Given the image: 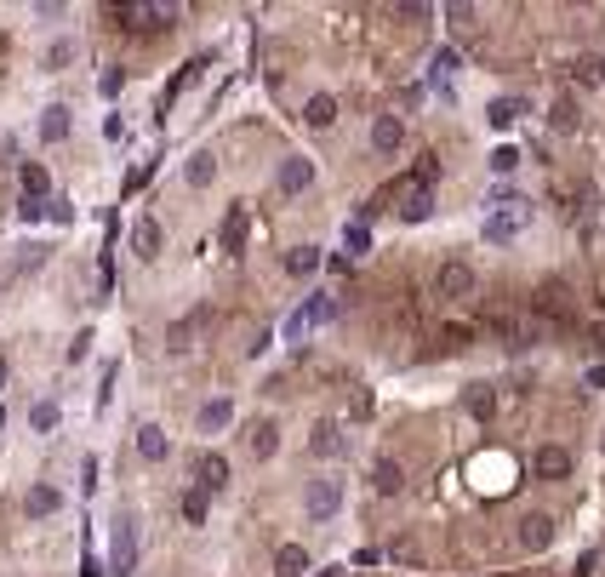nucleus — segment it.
<instances>
[{
  "mask_svg": "<svg viewBox=\"0 0 605 577\" xmlns=\"http://www.w3.org/2000/svg\"><path fill=\"white\" fill-rule=\"evenodd\" d=\"M491 166H497V172H514V166H520V155H514V149H497Z\"/></svg>",
  "mask_w": 605,
  "mask_h": 577,
  "instance_id": "c9c22d12",
  "label": "nucleus"
},
{
  "mask_svg": "<svg viewBox=\"0 0 605 577\" xmlns=\"http://www.w3.org/2000/svg\"><path fill=\"white\" fill-rule=\"evenodd\" d=\"M229 417H234V406H229V400H206V406H200V429H206V435L229 429Z\"/></svg>",
  "mask_w": 605,
  "mask_h": 577,
  "instance_id": "6ab92c4d",
  "label": "nucleus"
},
{
  "mask_svg": "<svg viewBox=\"0 0 605 577\" xmlns=\"http://www.w3.org/2000/svg\"><path fill=\"white\" fill-rule=\"evenodd\" d=\"M480 326H486L491 337H503L508 349H526V344H537V332H543V326H537V320H531L526 309H486V320H480Z\"/></svg>",
  "mask_w": 605,
  "mask_h": 577,
  "instance_id": "f257e3e1",
  "label": "nucleus"
},
{
  "mask_svg": "<svg viewBox=\"0 0 605 577\" xmlns=\"http://www.w3.org/2000/svg\"><path fill=\"white\" fill-rule=\"evenodd\" d=\"M428 211H435V189H417L412 183V189H405V201H400V218L405 223H423Z\"/></svg>",
  "mask_w": 605,
  "mask_h": 577,
  "instance_id": "9b49d317",
  "label": "nucleus"
},
{
  "mask_svg": "<svg viewBox=\"0 0 605 577\" xmlns=\"http://www.w3.org/2000/svg\"><path fill=\"white\" fill-rule=\"evenodd\" d=\"M549 543H554V520H549V515H526V520H520V549L543 554Z\"/></svg>",
  "mask_w": 605,
  "mask_h": 577,
  "instance_id": "423d86ee",
  "label": "nucleus"
},
{
  "mask_svg": "<svg viewBox=\"0 0 605 577\" xmlns=\"http://www.w3.org/2000/svg\"><path fill=\"white\" fill-rule=\"evenodd\" d=\"M57 503H63V498H57L52 486H35V491H29V515H52Z\"/></svg>",
  "mask_w": 605,
  "mask_h": 577,
  "instance_id": "a878e982",
  "label": "nucleus"
},
{
  "mask_svg": "<svg viewBox=\"0 0 605 577\" xmlns=\"http://www.w3.org/2000/svg\"><path fill=\"white\" fill-rule=\"evenodd\" d=\"M400 138H405L400 115H377V126H372V149H377V155H395V149H400Z\"/></svg>",
  "mask_w": 605,
  "mask_h": 577,
  "instance_id": "6e6552de",
  "label": "nucleus"
},
{
  "mask_svg": "<svg viewBox=\"0 0 605 577\" xmlns=\"http://www.w3.org/2000/svg\"><path fill=\"white\" fill-rule=\"evenodd\" d=\"M40 138H46V143H63V138H69V109H63V103H52V109L40 115Z\"/></svg>",
  "mask_w": 605,
  "mask_h": 577,
  "instance_id": "a211bd4d",
  "label": "nucleus"
},
{
  "mask_svg": "<svg viewBox=\"0 0 605 577\" xmlns=\"http://www.w3.org/2000/svg\"><path fill=\"white\" fill-rule=\"evenodd\" d=\"M0 383H6V360H0Z\"/></svg>",
  "mask_w": 605,
  "mask_h": 577,
  "instance_id": "e433bc0d",
  "label": "nucleus"
},
{
  "mask_svg": "<svg viewBox=\"0 0 605 577\" xmlns=\"http://www.w3.org/2000/svg\"><path fill=\"white\" fill-rule=\"evenodd\" d=\"M211 178H218V155H211V149H200V155L189 160V183H194V189H206Z\"/></svg>",
  "mask_w": 605,
  "mask_h": 577,
  "instance_id": "aec40b11",
  "label": "nucleus"
},
{
  "mask_svg": "<svg viewBox=\"0 0 605 577\" xmlns=\"http://www.w3.org/2000/svg\"><path fill=\"white\" fill-rule=\"evenodd\" d=\"M337 503H343V486H337V480H309V498H302V509H309L314 520H332Z\"/></svg>",
  "mask_w": 605,
  "mask_h": 577,
  "instance_id": "7ed1b4c3",
  "label": "nucleus"
},
{
  "mask_svg": "<svg viewBox=\"0 0 605 577\" xmlns=\"http://www.w3.org/2000/svg\"><path fill=\"white\" fill-rule=\"evenodd\" d=\"M194 475H200V486H206V491H223V486H229V463H223L218 452H206L200 463H194Z\"/></svg>",
  "mask_w": 605,
  "mask_h": 577,
  "instance_id": "2eb2a0df",
  "label": "nucleus"
},
{
  "mask_svg": "<svg viewBox=\"0 0 605 577\" xmlns=\"http://www.w3.org/2000/svg\"><path fill=\"white\" fill-rule=\"evenodd\" d=\"M531 218V206H514V211H497V218L486 223V241H514V229H520Z\"/></svg>",
  "mask_w": 605,
  "mask_h": 577,
  "instance_id": "f8f14e48",
  "label": "nucleus"
},
{
  "mask_svg": "<svg viewBox=\"0 0 605 577\" xmlns=\"http://www.w3.org/2000/svg\"><path fill=\"white\" fill-rule=\"evenodd\" d=\"M115 17H120V29H160V24H171V6H115Z\"/></svg>",
  "mask_w": 605,
  "mask_h": 577,
  "instance_id": "20e7f679",
  "label": "nucleus"
},
{
  "mask_svg": "<svg viewBox=\"0 0 605 577\" xmlns=\"http://www.w3.org/2000/svg\"><path fill=\"white\" fill-rule=\"evenodd\" d=\"M75 57V46H69V40H57V46L46 52V69H63V63H69Z\"/></svg>",
  "mask_w": 605,
  "mask_h": 577,
  "instance_id": "f704fd0d",
  "label": "nucleus"
},
{
  "mask_svg": "<svg viewBox=\"0 0 605 577\" xmlns=\"http://www.w3.org/2000/svg\"><path fill=\"white\" fill-rule=\"evenodd\" d=\"M372 486L383 491V498H388V491H400V486H405V475H400V463H377V469H372Z\"/></svg>",
  "mask_w": 605,
  "mask_h": 577,
  "instance_id": "5701e85b",
  "label": "nucleus"
},
{
  "mask_svg": "<svg viewBox=\"0 0 605 577\" xmlns=\"http://www.w3.org/2000/svg\"><path fill=\"white\" fill-rule=\"evenodd\" d=\"M468 412H474V417H491V412H497L491 383H468Z\"/></svg>",
  "mask_w": 605,
  "mask_h": 577,
  "instance_id": "412c9836",
  "label": "nucleus"
},
{
  "mask_svg": "<svg viewBox=\"0 0 605 577\" xmlns=\"http://www.w3.org/2000/svg\"><path fill=\"white\" fill-rule=\"evenodd\" d=\"M286 269H292V274H309V269H320V252H314V246H297L292 258H286Z\"/></svg>",
  "mask_w": 605,
  "mask_h": 577,
  "instance_id": "cd10ccee",
  "label": "nucleus"
},
{
  "mask_svg": "<svg viewBox=\"0 0 605 577\" xmlns=\"http://www.w3.org/2000/svg\"><path fill=\"white\" fill-rule=\"evenodd\" d=\"M29 423H35L40 435H46V429H57V406H52V400H40L35 412H29Z\"/></svg>",
  "mask_w": 605,
  "mask_h": 577,
  "instance_id": "2f4dec72",
  "label": "nucleus"
},
{
  "mask_svg": "<svg viewBox=\"0 0 605 577\" xmlns=\"http://www.w3.org/2000/svg\"><path fill=\"white\" fill-rule=\"evenodd\" d=\"M274 572H280V577H302V572H309V549H302V543H286V549L274 554Z\"/></svg>",
  "mask_w": 605,
  "mask_h": 577,
  "instance_id": "f3484780",
  "label": "nucleus"
},
{
  "mask_svg": "<svg viewBox=\"0 0 605 577\" xmlns=\"http://www.w3.org/2000/svg\"><path fill=\"white\" fill-rule=\"evenodd\" d=\"M183 515H189V526L206 520V498H200V491H189V498H183Z\"/></svg>",
  "mask_w": 605,
  "mask_h": 577,
  "instance_id": "72a5a7b5",
  "label": "nucleus"
},
{
  "mask_svg": "<svg viewBox=\"0 0 605 577\" xmlns=\"http://www.w3.org/2000/svg\"><path fill=\"white\" fill-rule=\"evenodd\" d=\"M274 435H280V429H274L269 417H263V423H251V429H246V452H251V458H274V446H280Z\"/></svg>",
  "mask_w": 605,
  "mask_h": 577,
  "instance_id": "4468645a",
  "label": "nucleus"
},
{
  "mask_svg": "<svg viewBox=\"0 0 605 577\" xmlns=\"http://www.w3.org/2000/svg\"><path fill=\"white\" fill-rule=\"evenodd\" d=\"M343 446H349V440H343V429H337L332 417H326V423H314V435H309V452H314V458H337Z\"/></svg>",
  "mask_w": 605,
  "mask_h": 577,
  "instance_id": "0eeeda50",
  "label": "nucleus"
},
{
  "mask_svg": "<svg viewBox=\"0 0 605 577\" xmlns=\"http://www.w3.org/2000/svg\"><path fill=\"white\" fill-rule=\"evenodd\" d=\"M531 320L537 314H549V320H566L571 314V304H566V286H559V281H549L543 292H531V309H526Z\"/></svg>",
  "mask_w": 605,
  "mask_h": 577,
  "instance_id": "39448f33",
  "label": "nucleus"
},
{
  "mask_svg": "<svg viewBox=\"0 0 605 577\" xmlns=\"http://www.w3.org/2000/svg\"><path fill=\"white\" fill-rule=\"evenodd\" d=\"M46 195V166H24V201Z\"/></svg>",
  "mask_w": 605,
  "mask_h": 577,
  "instance_id": "bb28decb",
  "label": "nucleus"
},
{
  "mask_svg": "<svg viewBox=\"0 0 605 577\" xmlns=\"http://www.w3.org/2000/svg\"><path fill=\"white\" fill-rule=\"evenodd\" d=\"M132 252H138V258H160V223L155 218L132 223Z\"/></svg>",
  "mask_w": 605,
  "mask_h": 577,
  "instance_id": "9d476101",
  "label": "nucleus"
},
{
  "mask_svg": "<svg viewBox=\"0 0 605 577\" xmlns=\"http://www.w3.org/2000/svg\"><path fill=\"white\" fill-rule=\"evenodd\" d=\"M138 566V531H132V520H120L115 526V572H132Z\"/></svg>",
  "mask_w": 605,
  "mask_h": 577,
  "instance_id": "1a4fd4ad",
  "label": "nucleus"
},
{
  "mask_svg": "<svg viewBox=\"0 0 605 577\" xmlns=\"http://www.w3.org/2000/svg\"><path fill=\"white\" fill-rule=\"evenodd\" d=\"M138 452H143L149 463H160V458H166V435L155 429V423H149V429H138Z\"/></svg>",
  "mask_w": 605,
  "mask_h": 577,
  "instance_id": "4be33fe9",
  "label": "nucleus"
},
{
  "mask_svg": "<svg viewBox=\"0 0 605 577\" xmlns=\"http://www.w3.org/2000/svg\"><path fill=\"white\" fill-rule=\"evenodd\" d=\"M514 120H520V103H514V98H503V103H491V126H497V132H508V126Z\"/></svg>",
  "mask_w": 605,
  "mask_h": 577,
  "instance_id": "393cba45",
  "label": "nucleus"
},
{
  "mask_svg": "<svg viewBox=\"0 0 605 577\" xmlns=\"http://www.w3.org/2000/svg\"><path fill=\"white\" fill-rule=\"evenodd\" d=\"M241 234H246V206H234L223 223V246H241Z\"/></svg>",
  "mask_w": 605,
  "mask_h": 577,
  "instance_id": "7c9ffc66",
  "label": "nucleus"
},
{
  "mask_svg": "<svg viewBox=\"0 0 605 577\" xmlns=\"http://www.w3.org/2000/svg\"><path fill=\"white\" fill-rule=\"evenodd\" d=\"M554 132H577V109H571V98H559V103H554Z\"/></svg>",
  "mask_w": 605,
  "mask_h": 577,
  "instance_id": "473e14b6",
  "label": "nucleus"
},
{
  "mask_svg": "<svg viewBox=\"0 0 605 577\" xmlns=\"http://www.w3.org/2000/svg\"><path fill=\"white\" fill-rule=\"evenodd\" d=\"M435 292H440V297H451V304H457V297H474V269H468V263H440Z\"/></svg>",
  "mask_w": 605,
  "mask_h": 577,
  "instance_id": "f03ea898",
  "label": "nucleus"
},
{
  "mask_svg": "<svg viewBox=\"0 0 605 577\" xmlns=\"http://www.w3.org/2000/svg\"><path fill=\"white\" fill-rule=\"evenodd\" d=\"M309 178H314V166H309V160H286V166H280V189H302Z\"/></svg>",
  "mask_w": 605,
  "mask_h": 577,
  "instance_id": "b1692460",
  "label": "nucleus"
},
{
  "mask_svg": "<svg viewBox=\"0 0 605 577\" xmlns=\"http://www.w3.org/2000/svg\"><path fill=\"white\" fill-rule=\"evenodd\" d=\"M577 80H582V87H600V80H605V63H600V57H577Z\"/></svg>",
  "mask_w": 605,
  "mask_h": 577,
  "instance_id": "c756f323",
  "label": "nucleus"
},
{
  "mask_svg": "<svg viewBox=\"0 0 605 577\" xmlns=\"http://www.w3.org/2000/svg\"><path fill=\"white\" fill-rule=\"evenodd\" d=\"M302 120H309V126H314V132H326V126L337 120V103H332L326 92H314L309 103H302Z\"/></svg>",
  "mask_w": 605,
  "mask_h": 577,
  "instance_id": "dca6fc26",
  "label": "nucleus"
},
{
  "mask_svg": "<svg viewBox=\"0 0 605 577\" xmlns=\"http://www.w3.org/2000/svg\"><path fill=\"white\" fill-rule=\"evenodd\" d=\"M531 469H537V475H543V480H559V475H571V458L559 452V446H543V452L531 458Z\"/></svg>",
  "mask_w": 605,
  "mask_h": 577,
  "instance_id": "ddd939ff",
  "label": "nucleus"
},
{
  "mask_svg": "<svg viewBox=\"0 0 605 577\" xmlns=\"http://www.w3.org/2000/svg\"><path fill=\"white\" fill-rule=\"evenodd\" d=\"M468 337H474V326H446V332H440V349L457 355V349H468Z\"/></svg>",
  "mask_w": 605,
  "mask_h": 577,
  "instance_id": "c85d7f7f",
  "label": "nucleus"
}]
</instances>
